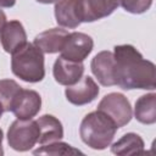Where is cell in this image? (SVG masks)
Masks as SVG:
<instances>
[{
	"mask_svg": "<svg viewBox=\"0 0 156 156\" xmlns=\"http://www.w3.org/2000/svg\"><path fill=\"white\" fill-rule=\"evenodd\" d=\"M113 49L116 85L124 90H154L156 88V68L151 61L145 60L129 44L116 45Z\"/></svg>",
	"mask_w": 156,
	"mask_h": 156,
	"instance_id": "6da1fadb",
	"label": "cell"
},
{
	"mask_svg": "<svg viewBox=\"0 0 156 156\" xmlns=\"http://www.w3.org/2000/svg\"><path fill=\"white\" fill-rule=\"evenodd\" d=\"M118 128L101 111L88 113L79 127V135L82 141L94 150H104L112 143L116 130Z\"/></svg>",
	"mask_w": 156,
	"mask_h": 156,
	"instance_id": "7a4b0ae2",
	"label": "cell"
},
{
	"mask_svg": "<svg viewBox=\"0 0 156 156\" xmlns=\"http://www.w3.org/2000/svg\"><path fill=\"white\" fill-rule=\"evenodd\" d=\"M11 55V69L16 77L27 83H38L44 79V52L34 44L26 43Z\"/></svg>",
	"mask_w": 156,
	"mask_h": 156,
	"instance_id": "3957f363",
	"label": "cell"
},
{
	"mask_svg": "<svg viewBox=\"0 0 156 156\" xmlns=\"http://www.w3.org/2000/svg\"><path fill=\"white\" fill-rule=\"evenodd\" d=\"M39 139V127L37 121L20 119L13 121L7 130V143L16 151L30 150Z\"/></svg>",
	"mask_w": 156,
	"mask_h": 156,
	"instance_id": "277c9868",
	"label": "cell"
},
{
	"mask_svg": "<svg viewBox=\"0 0 156 156\" xmlns=\"http://www.w3.org/2000/svg\"><path fill=\"white\" fill-rule=\"evenodd\" d=\"M98 111H101L110 117L117 128H122L128 124L133 116L129 100L121 93L106 94L99 102Z\"/></svg>",
	"mask_w": 156,
	"mask_h": 156,
	"instance_id": "5b68a950",
	"label": "cell"
},
{
	"mask_svg": "<svg viewBox=\"0 0 156 156\" xmlns=\"http://www.w3.org/2000/svg\"><path fill=\"white\" fill-rule=\"evenodd\" d=\"M93 48L94 41L90 35L80 32H73L66 38L65 45L61 50V56L71 61L83 62L91 52Z\"/></svg>",
	"mask_w": 156,
	"mask_h": 156,
	"instance_id": "8992f818",
	"label": "cell"
},
{
	"mask_svg": "<svg viewBox=\"0 0 156 156\" xmlns=\"http://www.w3.org/2000/svg\"><path fill=\"white\" fill-rule=\"evenodd\" d=\"M99 91L95 80L89 76H84L76 84L68 85L65 90V95L68 102L76 106H83L94 101L98 98Z\"/></svg>",
	"mask_w": 156,
	"mask_h": 156,
	"instance_id": "52a82bcc",
	"label": "cell"
},
{
	"mask_svg": "<svg viewBox=\"0 0 156 156\" xmlns=\"http://www.w3.org/2000/svg\"><path fill=\"white\" fill-rule=\"evenodd\" d=\"M41 108V98L39 93L30 89H21L15 99L11 112L20 119H32Z\"/></svg>",
	"mask_w": 156,
	"mask_h": 156,
	"instance_id": "ba28073f",
	"label": "cell"
},
{
	"mask_svg": "<svg viewBox=\"0 0 156 156\" xmlns=\"http://www.w3.org/2000/svg\"><path fill=\"white\" fill-rule=\"evenodd\" d=\"M119 6V0H78L82 22H95L110 16Z\"/></svg>",
	"mask_w": 156,
	"mask_h": 156,
	"instance_id": "9c48e42d",
	"label": "cell"
},
{
	"mask_svg": "<svg viewBox=\"0 0 156 156\" xmlns=\"http://www.w3.org/2000/svg\"><path fill=\"white\" fill-rule=\"evenodd\" d=\"M55 80L61 85H73L76 84L84 73L83 62H76L58 56L54 63L52 68Z\"/></svg>",
	"mask_w": 156,
	"mask_h": 156,
	"instance_id": "30bf717a",
	"label": "cell"
},
{
	"mask_svg": "<svg viewBox=\"0 0 156 156\" xmlns=\"http://www.w3.org/2000/svg\"><path fill=\"white\" fill-rule=\"evenodd\" d=\"M93 74L96 77L99 83L104 87L116 85L115 83V57L111 51H100L94 56L90 62Z\"/></svg>",
	"mask_w": 156,
	"mask_h": 156,
	"instance_id": "8fae6325",
	"label": "cell"
},
{
	"mask_svg": "<svg viewBox=\"0 0 156 156\" xmlns=\"http://www.w3.org/2000/svg\"><path fill=\"white\" fill-rule=\"evenodd\" d=\"M0 43L2 49L9 54H13L17 49L23 46L27 43V34L23 24L16 20L6 22L0 30Z\"/></svg>",
	"mask_w": 156,
	"mask_h": 156,
	"instance_id": "7c38bea8",
	"label": "cell"
},
{
	"mask_svg": "<svg viewBox=\"0 0 156 156\" xmlns=\"http://www.w3.org/2000/svg\"><path fill=\"white\" fill-rule=\"evenodd\" d=\"M68 32L62 28L46 29L34 38V45L39 48L44 54H55L62 50Z\"/></svg>",
	"mask_w": 156,
	"mask_h": 156,
	"instance_id": "4fadbf2b",
	"label": "cell"
},
{
	"mask_svg": "<svg viewBox=\"0 0 156 156\" xmlns=\"http://www.w3.org/2000/svg\"><path fill=\"white\" fill-rule=\"evenodd\" d=\"M55 18L58 26L74 29L82 21L78 9V0H58L55 4Z\"/></svg>",
	"mask_w": 156,
	"mask_h": 156,
	"instance_id": "5bb4252c",
	"label": "cell"
},
{
	"mask_svg": "<svg viewBox=\"0 0 156 156\" xmlns=\"http://www.w3.org/2000/svg\"><path fill=\"white\" fill-rule=\"evenodd\" d=\"M39 127V139L40 145L61 140L63 138V127L62 123L52 115H43L37 119Z\"/></svg>",
	"mask_w": 156,
	"mask_h": 156,
	"instance_id": "9a60e30c",
	"label": "cell"
},
{
	"mask_svg": "<svg viewBox=\"0 0 156 156\" xmlns=\"http://www.w3.org/2000/svg\"><path fill=\"white\" fill-rule=\"evenodd\" d=\"M144 140L136 133H127L111 146V152L119 156L144 154Z\"/></svg>",
	"mask_w": 156,
	"mask_h": 156,
	"instance_id": "2e32d148",
	"label": "cell"
},
{
	"mask_svg": "<svg viewBox=\"0 0 156 156\" xmlns=\"http://www.w3.org/2000/svg\"><path fill=\"white\" fill-rule=\"evenodd\" d=\"M134 116L143 124H154L156 122V94L149 93L141 95L135 101Z\"/></svg>",
	"mask_w": 156,
	"mask_h": 156,
	"instance_id": "e0dca14e",
	"label": "cell"
},
{
	"mask_svg": "<svg viewBox=\"0 0 156 156\" xmlns=\"http://www.w3.org/2000/svg\"><path fill=\"white\" fill-rule=\"evenodd\" d=\"M22 87L12 79H1L0 80V102L2 104L4 111L10 112L12 104L17 95L20 94Z\"/></svg>",
	"mask_w": 156,
	"mask_h": 156,
	"instance_id": "ac0fdd59",
	"label": "cell"
},
{
	"mask_svg": "<svg viewBox=\"0 0 156 156\" xmlns=\"http://www.w3.org/2000/svg\"><path fill=\"white\" fill-rule=\"evenodd\" d=\"M34 155H74V154H83L82 151H79L78 149H74L73 146H71L67 143H62L60 140L57 141H52V143H48L41 145V147L33 151Z\"/></svg>",
	"mask_w": 156,
	"mask_h": 156,
	"instance_id": "d6986e66",
	"label": "cell"
},
{
	"mask_svg": "<svg viewBox=\"0 0 156 156\" xmlns=\"http://www.w3.org/2000/svg\"><path fill=\"white\" fill-rule=\"evenodd\" d=\"M152 5V0H119V6H122L127 12L140 15L146 12Z\"/></svg>",
	"mask_w": 156,
	"mask_h": 156,
	"instance_id": "ffe728a7",
	"label": "cell"
},
{
	"mask_svg": "<svg viewBox=\"0 0 156 156\" xmlns=\"http://www.w3.org/2000/svg\"><path fill=\"white\" fill-rule=\"evenodd\" d=\"M16 0H0V7H12Z\"/></svg>",
	"mask_w": 156,
	"mask_h": 156,
	"instance_id": "44dd1931",
	"label": "cell"
},
{
	"mask_svg": "<svg viewBox=\"0 0 156 156\" xmlns=\"http://www.w3.org/2000/svg\"><path fill=\"white\" fill-rule=\"evenodd\" d=\"M5 23H6V15L4 13L2 10H0V30H1V28L4 27Z\"/></svg>",
	"mask_w": 156,
	"mask_h": 156,
	"instance_id": "7402d4cb",
	"label": "cell"
},
{
	"mask_svg": "<svg viewBox=\"0 0 156 156\" xmlns=\"http://www.w3.org/2000/svg\"><path fill=\"white\" fill-rule=\"evenodd\" d=\"M2 139H4V132L0 128V156L4 155V149H2Z\"/></svg>",
	"mask_w": 156,
	"mask_h": 156,
	"instance_id": "603a6c76",
	"label": "cell"
},
{
	"mask_svg": "<svg viewBox=\"0 0 156 156\" xmlns=\"http://www.w3.org/2000/svg\"><path fill=\"white\" fill-rule=\"evenodd\" d=\"M35 1H38L40 4H52V2H56L58 0H35Z\"/></svg>",
	"mask_w": 156,
	"mask_h": 156,
	"instance_id": "cb8c5ba5",
	"label": "cell"
},
{
	"mask_svg": "<svg viewBox=\"0 0 156 156\" xmlns=\"http://www.w3.org/2000/svg\"><path fill=\"white\" fill-rule=\"evenodd\" d=\"M2 113H4V107H2V104L0 102V118H1V116H2Z\"/></svg>",
	"mask_w": 156,
	"mask_h": 156,
	"instance_id": "d4e9b609",
	"label": "cell"
}]
</instances>
